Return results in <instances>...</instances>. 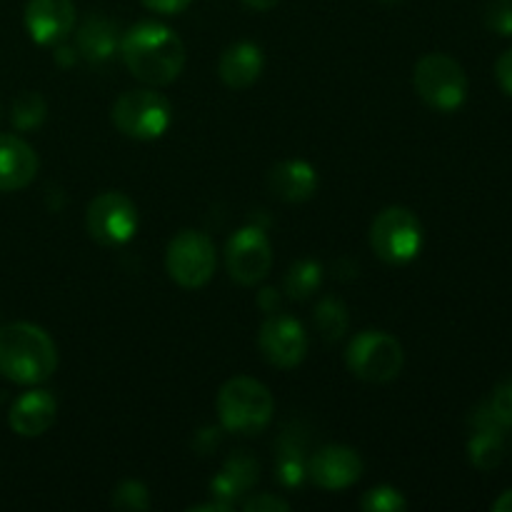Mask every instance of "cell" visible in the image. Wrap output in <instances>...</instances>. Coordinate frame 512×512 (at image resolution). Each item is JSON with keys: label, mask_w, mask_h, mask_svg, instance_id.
<instances>
[{"label": "cell", "mask_w": 512, "mask_h": 512, "mask_svg": "<svg viewBox=\"0 0 512 512\" xmlns=\"http://www.w3.org/2000/svg\"><path fill=\"white\" fill-rule=\"evenodd\" d=\"M123 63L140 83L170 85L185 68V45L168 25L145 23L133 25L120 38Z\"/></svg>", "instance_id": "1"}, {"label": "cell", "mask_w": 512, "mask_h": 512, "mask_svg": "<svg viewBox=\"0 0 512 512\" xmlns=\"http://www.w3.org/2000/svg\"><path fill=\"white\" fill-rule=\"evenodd\" d=\"M58 370V348L43 328L10 323L0 328V375L18 385L45 383Z\"/></svg>", "instance_id": "2"}, {"label": "cell", "mask_w": 512, "mask_h": 512, "mask_svg": "<svg viewBox=\"0 0 512 512\" xmlns=\"http://www.w3.org/2000/svg\"><path fill=\"white\" fill-rule=\"evenodd\" d=\"M215 408H218L220 425L228 433L258 435L273 420L275 400L260 380L238 375L218 390Z\"/></svg>", "instance_id": "3"}, {"label": "cell", "mask_w": 512, "mask_h": 512, "mask_svg": "<svg viewBox=\"0 0 512 512\" xmlns=\"http://www.w3.org/2000/svg\"><path fill=\"white\" fill-rule=\"evenodd\" d=\"M413 85L430 108L443 113H453L468 98V75L463 65L443 53H430L418 60L413 70Z\"/></svg>", "instance_id": "4"}, {"label": "cell", "mask_w": 512, "mask_h": 512, "mask_svg": "<svg viewBox=\"0 0 512 512\" xmlns=\"http://www.w3.org/2000/svg\"><path fill=\"white\" fill-rule=\"evenodd\" d=\"M350 373L365 383H390L400 375L405 363L403 345L383 330H363L355 335L345 353Z\"/></svg>", "instance_id": "5"}, {"label": "cell", "mask_w": 512, "mask_h": 512, "mask_svg": "<svg viewBox=\"0 0 512 512\" xmlns=\"http://www.w3.org/2000/svg\"><path fill=\"white\" fill-rule=\"evenodd\" d=\"M370 245L383 263L405 265L423 248V225L408 208H385L370 225Z\"/></svg>", "instance_id": "6"}, {"label": "cell", "mask_w": 512, "mask_h": 512, "mask_svg": "<svg viewBox=\"0 0 512 512\" xmlns=\"http://www.w3.org/2000/svg\"><path fill=\"white\" fill-rule=\"evenodd\" d=\"M115 128L133 140H155L170 128L173 108L160 93L150 88L128 90L110 110Z\"/></svg>", "instance_id": "7"}, {"label": "cell", "mask_w": 512, "mask_h": 512, "mask_svg": "<svg viewBox=\"0 0 512 512\" xmlns=\"http://www.w3.org/2000/svg\"><path fill=\"white\" fill-rule=\"evenodd\" d=\"M215 245L200 230H183L175 235L165 250V270L180 288H203L215 273Z\"/></svg>", "instance_id": "8"}, {"label": "cell", "mask_w": 512, "mask_h": 512, "mask_svg": "<svg viewBox=\"0 0 512 512\" xmlns=\"http://www.w3.org/2000/svg\"><path fill=\"white\" fill-rule=\"evenodd\" d=\"M85 225L95 243L105 248H118L128 243L138 230V208L123 193H115V190L100 193L98 198L90 200Z\"/></svg>", "instance_id": "9"}, {"label": "cell", "mask_w": 512, "mask_h": 512, "mask_svg": "<svg viewBox=\"0 0 512 512\" xmlns=\"http://www.w3.org/2000/svg\"><path fill=\"white\" fill-rule=\"evenodd\" d=\"M225 265L235 283L255 285L270 273L273 268V245L268 235L255 225H245L233 238L228 240L225 248Z\"/></svg>", "instance_id": "10"}, {"label": "cell", "mask_w": 512, "mask_h": 512, "mask_svg": "<svg viewBox=\"0 0 512 512\" xmlns=\"http://www.w3.org/2000/svg\"><path fill=\"white\" fill-rule=\"evenodd\" d=\"M258 345L263 358L280 370L298 368L308 355V335L295 318L270 315L258 333Z\"/></svg>", "instance_id": "11"}, {"label": "cell", "mask_w": 512, "mask_h": 512, "mask_svg": "<svg viewBox=\"0 0 512 512\" xmlns=\"http://www.w3.org/2000/svg\"><path fill=\"white\" fill-rule=\"evenodd\" d=\"M305 473L318 488L345 490L358 483L363 475V458L348 445H325L310 458Z\"/></svg>", "instance_id": "12"}, {"label": "cell", "mask_w": 512, "mask_h": 512, "mask_svg": "<svg viewBox=\"0 0 512 512\" xmlns=\"http://www.w3.org/2000/svg\"><path fill=\"white\" fill-rule=\"evenodd\" d=\"M75 25L73 0H28L25 28L38 45H58Z\"/></svg>", "instance_id": "13"}, {"label": "cell", "mask_w": 512, "mask_h": 512, "mask_svg": "<svg viewBox=\"0 0 512 512\" xmlns=\"http://www.w3.org/2000/svg\"><path fill=\"white\" fill-rule=\"evenodd\" d=\"M470 440H468V455L470 463L478 470H495L503 463L505 453V425L498 423L493 413H490L488 403L478 405L470 413Z\"/></svg>", "instance_id": "14"}, {"label": "cell", "mask_w": 512, "mask_h": 512, "mask_svg": "<svg viewBox=\"0 0 512 512\" xmlns=\"http://www.w3.org/2000/svg\"><path fill=\"white\" fill-rule=\"evenodd\" d=\"M38 155L18 135L0 133V193H15L38 175Z\"/></svg>", "instance_id": "15"}, {"label": "cell", "mask_w": 512, "mask_h": 512, "mask_svg": "<svg viewBox=\"0 0 512 512\" xmlns=\"http://www.w3.org/2000/svg\"><path fill=\"white\" fill-rule=\"evenodd\" d=\"M55 415H58L55 395L48 390H30L15 400L8 423L20 438H38L55 423Z\"/></svg>", "instance_id": "16"}, {"label": "cell", "mask_w": 512, "mask_h": 512, "mask_svg": "<svg viewBox=\"0 0 512 512\" xmlns=\"http://www.w3.org/2000/svg\"><path fill=\"white\" fill-rule=\"evenodd\" d=\"M268 190L285 203H305L318 190V173L305 160H283L268 170Z\"/></svg>", "instance_id": "17"}, {"label": "cell", "mask_w": 512, "mask_h": 512, "mask_svg": "<svg viewBox=\"0 0 512 512\" xmlns=\"http://www.w3.org/2000/svg\"><path fill=\"white\" fill-rule=\"evenodd\" d=\"M263 50L255 43H233L223 50L218 63L220 80L233 90H245L260 78L263 73Z\"/></svg>", "instance_id": "18"}, {"label": "cell", "mask_w": 512, "mask_h": 512, "mask_svg": "<svg viewBox=\"0 0 512 512\" xmlns=\"http://www.w3.org/2000/svg\"><path fill=\"white\" fill-rule=\"evenodd\" d=\"M258 470V460L240 450V453L230 455L228 463L220 468V473L210 483V490L218 500L235 503V498L250 493V488L258 483Z\"/></svg>", "instance_id": "19"}, {"label": "cell", "mask_w": 512, "mask_h": 512, "mask_svg": "<svg viewBox=\"0 0 512 512\" xmlns=\"http://www.w3.org/2000/svg\"><path fill=\"white\" fill-rule=\"evenodd\" d=\"M75 45L88 63H105L113 58L115 50H120L118 25L105 15H90L75 33Z\"/></svg>", "instance_id": "20"}, {"label": "cell", "mask_w": 512, "mask_h": 512, "mask_svg": "<svg viewBox=\"0 0 512 512\" xmlns=\"http://www.w3.org/2000/svg\"><path fill=\"white\" fill-rule=\"evenodd\" d=\"M313 323L315 328H318L320 338L328 340V343H335V340H340L345 333H348V325H350L348 308H345L343 300L323 298L318 305H315Z\"/></svg>", "instance_id": "21"}, {"label": "cell", "mask_w": 512, "mask_h": 512, "mask_svg": "<svg viewBox=\"0 0 512 512\" xmlns=\"http://www.w3.org/2000/svg\"><path fill=\"white\" fill-rule=\"evenodd\" d=\"M323 283V268L315 260H298L285 275V293L295 300H305Z\"/></svg>", "instance_id": "22"}, {"label": "cell", "mask_w": 512, "mask_h": 512, "mask_svg": "<svg viewBox=\"0 0 512 512\" xmlns=\"http://www.w3.org/2000/svg\"><path fill=\"white\" fill-rule=\"evenodd\" d=\"M45 115H48V105L40 93L33 90H25L18 98L13 100V108H10V120L18 130H35L43 125Z\"/></svg>", "instance_id": "23"}, {"label": "cell", "mask_w": 512, "mask_h": 512, "mask_svg": "<svg viewBox=\"0 0 512 512\" xmlns=\"http://www.w3.org/2000/svg\"><path fill=\"white\" fill-rule=\"evenodd\" d=\"M110 505L115 510H128V512H143L150 510V493L140 480H123L118 488L110 495Z\"/></svg>", "instance_id": "24"}, {"label": "cell", "mask_w": 512, "mask_h": 512, "mask_svg": "<svg viewBox=\"0 0 512 512\" xmlns=\"http://www.w3.org/2000/svg\"><path fill=\"white\" fill-rule=\"evenodd\" d=\"M360 508L365 512H403L408 508V500L400 493L398 488H390V485H380V488L368 490L360 500Z\"/></svg>", "instance_id": "25"}, {"label": "cell", "mask_w": 512, "mask_h": 512, "mask_svg": "<svg viewBox=\"0 0 512 512\" xmlns=\"http://www.w3.org/2000/svg\"><path fill=\"white\" fill-rule=\"evenodd\" d=\"M485 403H488L490 413L498 418L500 425L512 428V378L503 380V383L493 390V395H490Z\"/></svg>", "instance_id": "26"}, {"label": "cell", "mask_w": 512, "mask_h": 512, "mask_svg": "<svg viewBox=\"0 0 512 512\" xmlns=\"http://www.w3.org/2000/svg\"><path fill=\"white\" fill-rule=\"evenodd\" d=\"M485 23L498 35H512V0H490Z\"/></svg>", "instance_id": "27"}, {"label": "cell", "mask_w": 512, "mask_h": 512, "mask_svg": "<svg viewBox=\"0 0 512 512\" xmlns=\"http://www.w3.org/2000/svg\"><path fill=\"white\" fill-rule=\"evenodd\" d=\"M305 475V465L300 460V450H285L278 460V478L280 483L288 485V488H295L300 485Z\"/></svg>", "instance_id": "28"}, {"label": "cell", "mask_w": 512, "mask_h": 512, "mask_svg": "<svg viewBox=\"0 0 512 512\" xmlns=\"http://www.w3.org/2000/svg\"><path fill=\"white\" fill-rule=\"evenodd\" d=\"M243 510L245 512H288L290 503L288 500L278 498V495L260 493V495H250V498L243 503Z\"/></svg>", "instance_id": "29"}, {"label": "cell", "mask_w": 512, "mask_h": 512, "mask_svg": "<svg viewBox=\"0 0 512 512\" xmlns=\"http://www.w3.org/2000/svg\"><path fill=\"white\" fill-rule=\"evenodd\" d=\"M495 78H498L500 88L512 98V48L505 50L495 63Z\"/></svg>", "instance_id": "30"}, {"label": "cell", "mask_w": 512, "mask_h": 512, "mask_svg": "<svg viewBox=\"0 0 512 512\" xmlns=\"http://www.w3.org/2000/svg\"><path fill=\"white\" fill-rule=\"evenodd\" d=\"M193 0H143L145 8L155 10V13H163V15H175V13H183Z\"/></svg>", "instance_id": "31"}, {"label": "cell", "mask_w": 512, "mask_h": 512, "mask_svg": "<svg viewBox=\"0 0 512 512\" xmlns=\"http://www.w3.org/2000/svg\"><path fill=\"white\" fill-rule=\"evenodd\" d=\"M190 512H228L233 510V503H225V500H213V503H203V505H193L188 508Z\"/></svg>", "instance_id": "32"}, {"label": "cell", "mask_w": 512, "mask_h": 512, "mask_svg": "<svg viewBox=\"0 0 512 512\" xmlns=\"http://www.w3.org/2000/svg\"><path fill=\"white\" fill-rule=\"evenodd\" d=\"M245 5H248L250 10H258V13H268V10H273L275 5L280 3V0H243Z\"/></svg>", "instance_id": "33"}, {"label": "cell", "mask_w": 512, "mask_h": 512, "mask_svg": "<svg viewBox=\"0 0 512 512\" xmlns=\"http://www.w3.org/2000/svg\"><path fill=\"white\" fill-rule=\"evenodd\" d=\"M493 512H512V490H505L493 503Z\"/></svg>", "instance_id": "34"}]
</instances>
